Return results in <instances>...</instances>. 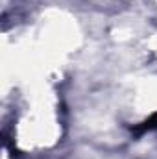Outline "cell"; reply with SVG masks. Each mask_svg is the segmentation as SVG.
<instances>
[{"instance_id":"6da1fadb","label":"cell","mask_w":157,"mask_h":159,"mask_svg":"<svg viewBox=\"0 0 157 159\" xmlns=\"http://www.w3.org/2000/svg\"><path fill=\"white\" fill-rule=\"evenodd\" d=\"M154 129H157V113H154L150 119L131 128V131H135V133H144V131H154Z\"/></svg>"}]
</instances>
